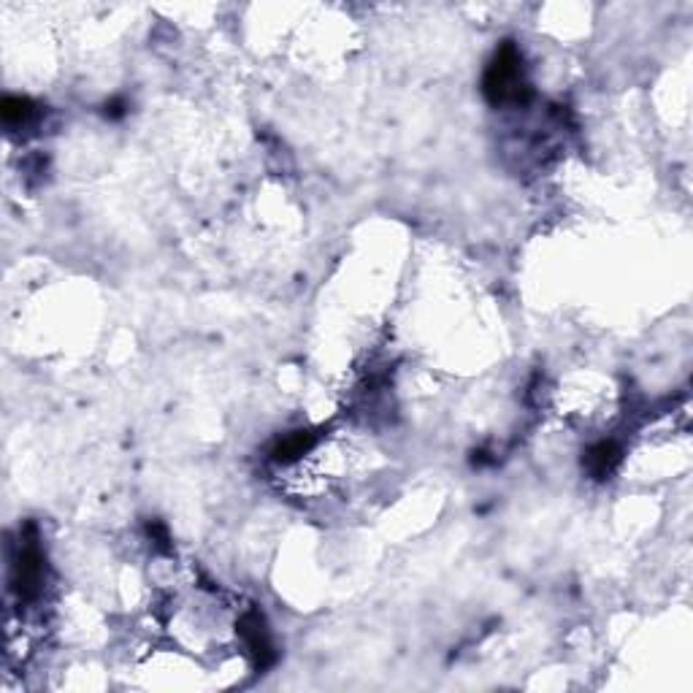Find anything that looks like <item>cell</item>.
Here are the masks:
<instances>
[{"mask_svg": "<svg viewBox=\"0 0 693 693\" xmlns=\"http://www.w3.org/2000/svg\"><path fill=\"white\" fill-rule=\"evenodd\" d=\"M485 95L491 103H522L528 101V87L522 82V63H520V52L512 44H504L488 73H485Z\"/></svg>", "mask_w": 693, "mask_h": 693, "instance_id": "6da1fadb", "label": "cell"}, {"mask_svg": "<svg viewBox=\"0 0 693 693\" xmlns=\"http://www.w3.org/2000/svg\"><path fill=\"white\" fill-rule=\"evenodd\" d=\"M0 112H3V122H5L8 128H22V125L33 117L35 109H33V103H30L27 98H14V95H11V98L3 101V109H0Z\"/></svg>", "mask_w": 693, "mask_h": 693, "instance_id": "5b68a950", "label": "cell"}, {"mask_svg": "<svg viewBox=\"0 0 693 693\" xmlns=\"http://www.w3.org/2000/svg\"><path fill=\"white\" fill-rule=\"evenodd\" d=\"M239 626H241L239 631H241V637H244V642H247V650L258 659V664H260V667L271 664L274 650H271V639H268V634H266V626H263L260 615H258V612H249V615L241 618Z\"/></svg>", "mask_w": 693, "mask_h": 693, "instance_id": "3957f363", "label": "cell"}, {"mask_svg": "<svg viewBox=\"0 0 693 693\" xmlns=\"http://www.w3.org/2000/svg\"><path fill=\"white\" fill-rule=\"evenodd\" d=\"M312 444H315V436H312V434H293V436H288V439L274 450V458H277V461H296V458H301Z\"/></svg>", "mask_w": 693, "mask_h": 693, "instance_id": "8992f818", "label": "cell"}, {"mask_svg": "<svg viewBox=\"0 0 693 693\" xmlns=\"http://www.w3.org/2000/svg\"><path fill=\"white\" fill-rule=\"evenodd\" d=\"M618 461H620V453H618V447H615V442H599V444H593L591 450H588V455H585V466H588V472L593 474V477H607V474H612V469L618 466Z\"/></svg>", "mask_w": 693, "mask_h": 693, "instance_id": "277c9868", "label": "cell"}, {"mask_svg": "<svg viewBox=\"0 0 693 693\" xmlns=\"http://www.w3.org/2000/svg\"><path fill=\"white\" fill-rule=\"evenodd\" d=\"M44 580V563H41V552L35 547V542H24V547L19 550V561H16V591L24 599H33L41 588Z\"/></svg>", "mask_w": 693, "mask_h": 693, "instance_id": "7a4b0ae2", "label": "cell"}]
</instances>
